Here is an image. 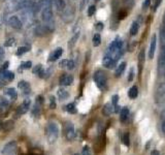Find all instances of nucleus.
<instances>
[{
    "mask_svg": "<svg viewBox=\"0 0 165 155\" xmlns=\"http://www.w3.org/2000/svg\"><path fill=\"white\" fill-rule=\"evenodd\" d=\"M156 45H157V36L156 34H153L152 38H151L150 47H148V58L153 59L155 56V52H156Z\"/></svg>",
    "mask_w": 165,
    "mask_h": 155,
    "instance_id": "obj_10",
    "label": "nucleus"
},
{
    "mask_svg": "<svg viewBox=\"0 0 165 155\" xmlns=\"http://www.w3.org/2000/svg\"><path fill=\"white\" fill-rule=\"evenodd\" d=\"M94 81L96 83V86L98 87L100 90H105L107 85V79L106 76L101 70H97L94 74Z\"/></svg>",
    "mask_w": 165,
    "mask_h": 155,
    "instance_id": "obj_2",
    "label": "nucleus"
},
{
    "mask_svg": "<svg viewBox=\"0 0 165 155\" xmlns=\"http://www.w3.org/2000/svg\"><path fill=\"white\" fill-rule=\"evenodd\" d=\"M8 65H9V63H8V62H5V63H4L3 64V66H2V69H3V70H7V69H6V68H7V66Z\"/></svg>",
    "mask_w": 165,
    "mask_h": 155,
    "instance_id": "obj_50",
    "label": "nucleus"
},
{
    "mask_svg": "<svg viewBox=\"0 0 165 155\" xmlns=\"http://www.w3.org/2000/svg\"><path fill=\"white\" fill-rule=\"evenodd\" d=\"M160 39L162 43H165V25H163L160 29Z\"/></svg>",
    "mask_w": 165,
    "mask_h": 155,
    "instance_id": "obj_34",
    "label": "nucleus"
},
{
    "mask_svg": "<svg viewBox=\"0 0 165 155\" xmlns=\"http://www.w3.org/2000/svg\"><path fill=\"white\" fill-rule=\"evenodd\" d=\"M54 5H55V7L57 8V10H59V12H62V10L65 9V1L64 0H54Z\"/></svg>",
    "mask_w": 165,
    "mask_h": 155,
    "instance_id": "obj_24",
    "label": "nucleus"
},
{
    "mask_svg": "<svg viewBox=\"0 0 165 155\" xmlns=\"http://www.w3.org/2000/svg\"><path fill=\"white\" fill-rule=\"evenodd\" d=\"M161 127H162V131L165 133V121L162 122V126H161Z\"/></svg>",
    "mask_w": 165,
    "mask_h": 155,
    "instance_id": "obj_52",
    "label": "nucleus"
},
{
    "mask_svg": "<svg viewBox=\"0 0 165 155\" xmlns=\"http://www.w3.org/2000/svg\"><path fill=\"white\" fill-rule=\"evenodd\" d=\"M82 155H91V150L88 146H85L84 148H82Z\"/></svg>",
    "mask_w": 165,
    "mask_h": 155,
    "instance_id": "obj_40",
    "label": "nucleus"
},
{
    "mask_svg": "<svg viewBox=\"0 0 165 155\" xmlns=\"http://www.w3.org/2000/svg\"><path fill=\"white\" fill-rule=\"evenodd\" d=\"M102 112L104 116H109L110 114H113V112H115V107H113V103H109V102L105 103L104 107H103Z\"/></svg>",
    "mask_w": 165,
    "mask_h": 155,
    "instance_id": "obj_20",
    "label": "nucleus"
},
{
    "mask_svg": "<svg viewBox=\"0 0 165 155\" xmlns=\"http://www.w3.org/2000/svg\"><path fill=\"white\" fill-rule=\"evenodd\" d=\"M74 155H82V154H74Z\"/></svg>",
    "mask_w": 165,
    "mask_h": 155,
    "instance_id": "obj_56",
    "label": "nucleus"
},
{
    "mask_svg": "<svg viewBox=\"0 0 165 155\" xmlns=\"http://www.w3.org/2000/svg\"><path fill=\"white\" fill-rule=\"evenodd\" d=\"M59 83L61 86H70V85L73 83V76L71 74H63V76L60 78Z\"/></svg>",
    "mask_w": 165,
    "mask_h": 155,
    "instance_id": "obj_13",
    "label": "nucleus"
},
{
    "mask_svg": "<svg viewBox=\"0 0 165 155\" xmlns=\"http://www.w3.org/2000/svg\"><path fill=\"white\" fill-rule=\"evenodd\" d=\"M65 107H66V111H67L68 113H70V114L76 113V107H75V105H74V103H68Z\"/></svg>",
    "mask_w": 165,
    "mask_h": 155,
    "instance_id": "obj_29",
    "label": "nucleus"
},
{
    "mask_svg": "<svg viewBox=\"0 0 165 155\" xmlns=\"http://www.w3.org/2000/svg\"><path fill=\"white\" fill-rule=\"evenodd\" d=\"M42 103H43V97L42 96H37L36 97V100H35V105L32 109V116L33 117H38L39 114H40L41 111V107H42Z\"/></svg>",
    "mask_w": 165,
    "mask_h": 155,
    "instance_id": "obj_6",
    "label": "nucleus"
},
{
    "mask_svg": "<svg viewBox=\"0 0 165 155\" xmlns=\"http://www.w3.org/2000/svg\"><path fill=\"white\" fill-rule=\"evenodd\" d=\"M156 99L159 103H161L163 100H165V84L161 85L158 88L156 93Z\"/></svg>",
    "mask_w": 165,
    "mask_h": 155,
    "instance_id": "obj_15",
    "label": "nucleus"
},
{
    "mask_svg": "<svg viewBox=\"0 0 165 155\" xmlns=\"http://www.w3.org/2000/svg\"><path fill=\"white\" fill-rule=\"evenodd\" d=\"M163 25H165V12H164V16H163Z\"/></svg>",
    "mask_w": 165,
    "mask_h": 155,
    "instance_id": "obj_54",
    "label": "nucleus"
},
{
    "mask_svg": "<svg viewBox=\"0 0 165 155\" xmlns=\"http://www.w3.org/2000/svg\"><path fill=\"white\" fill-rule=\"evenodd\" d=\"M120 120H121L122 122H125L126 120L128 119V116H129V109H128L127 107H123V109L121 110V112H120Z\"/></svg>",
    "mask_w": 165,
    "mask_h": 155,
    "instance_id": "obj_23",
    "label": "nucleus"
},
{
    "mask_svg": "<svg viewBox=\"0 0 165 155\" xmlns=\"http://www.w3.org/2000/svg\"><path fill=\"white\" fill-rule=\"evenodd\" d=\"M151 155H160V152H159L158 150H153L152 152H151Z\"/></svg>",
    "mask_w": 165,
    "mask_h": 155,
    "instance_id": "obj_49",
    "label": "nucleus"
},
{
    "mask_svg": "<svg viewBox=\"0 0 165 155\" xmlns=\"http://www.w3.org/2000/svg\"><path fill=\"white\" fill-rule=\"evenodd\" d=\"M85 1H86V0H82V4H84V2H85Z\"/></svg>",
    "mask_w": 165,
    "mask_h": 155,
    "instance_id": "obj_55",
    "label": "nucleus"
},
{
    "mask_svg": "<svg viewBox=\"0 0 165 155\" xmlns=\"http://www.w3.org/2000/svg\"><path fill=\"white\" fill-rule=\"evenodd\" d=\"M14 38H10V39H8V40H6L5 45L6 47H10V45H14Z\"/></svg>",
    "mask_w": 165,
    "mask_h": 155,
    "instance_id": "obj_46",
    "label": "nucleus"
},
{
    "mask_svg": "<svg viewBox=\"0 0 165 155\" xmlns=\"http://www.w3.org/2000/svg\"><path fill=\"white\" fill-rule=\"evenodd\" d=\"M47 141L51 144H54L57 141V138H59V127H58V125L55 122H50L47 124Z\"/></svg>",
    "mask_w": 165,
    "mask_h": 155,
    "instance_id": "obj_1",
    "label": "nucleus"
},
{
    "mask_svg": "<svg viewBox=\"0 0 165 155\" xmlns=\"http://www.w3.org/2000/svg\"><path fill=\"white\" fill-rule=\"evenodd\" d=\"M95 12H96V7H95L94 5L89 6V8H88V16L89 17H92L93 14H95Z\"/></svg>",
    "mask_w": 165,
    "mask_h": 155,
    "instance_id": "obj_38",
    "label": "nucleus"
},
{
    "mask_svg": "<svg viewBox=\"0 0 165 155\" xmlns=\"http://www.w3.org/2000/svg\"><path fill=\"white\" fill-rule=\"evenodd\" d=\"M78 36H80V33H78V32H76L75 34H74L73 36H72V38L70 39L69 43H68V45H69V48H72L74 45H75V43H76V40H77Z\"/></svg>",
    "mask_w": 165,
    "mask_h": 155,
    "instance_id": "obj_30",
    "label": "nucleus"
},
{
    "mask_svg": "<svg viewBox=\"0 0 165 155\" xmlns=\"http://www.w3.org/2000/svg\"><path fill=\"white\" fill-rule=\"evenodd\" d=\"M26 52H28V48L27 47H20L18 50H16V55L21 56V55H23L24 53H26Z\"/></svg>",
    "mask_w": 165,
    "mask_h": 155,
    "instance_id": "obj_35",
    "label": "nucleus"
},
{
    "mask_svg": "<svg viewBox=\"0 0 165 155\" xmlns=\"http://www.w3.org/2000/svg\"><path fill=\"white\" fill-rule=\"evenodd\" d=\"M62 19L65 23H70L74 19V9L72 7H67L62 14Z\"/></svg>",
    "mask_w": 165,
    "mask_h": 155,
    "instance_id": "obj_8",
    "label": "nucleus"
},
{
    "mask_svg": "<svg viewBox=\"0 0 165 155\" xmlns=\"http://www.w3.org/2000/svg\"><path fill=\"white\" fill-rule=\"evenodd\" d=\"M161 119H162V121H165V109L163 110V112L161 113Z\"/></svg>",
    "mask_w": 165,
    "mask_h": 155,
    "instance_id": "obj_51",
    "label": "nucleus"
},
{
    "mask_svg": "<svg viewBox=\"0 0 165 155\" xmlns=\"http://www.w3.org/2000/svg\"><path fill=\"white\" fill-rule=\"evenodd\" d=\"M158 70L161 74L165 72V45L161 49L160 57L158 60Z\"/></svg>",
    "mask_w": 165,
    "mask_h": 155,
    "instance_id": "obj_7",
    "label": "nucleus"
},
{
    "mask_svg": "<svg viewBox=\"0 0 165 155\" xmlns=\"http://www.w3.org/2000/svg\"><path fill=\"white\" fill-rule=\"evenodd\" d=\"M18 87L24 94H29L31 91L30 84H29L28 82H26V81H21V82H19Z\"/></svg>",
    "mask_w": 165,
    "mask_h": 155,
    "instance_id": "obj_16",
    "label": "nucleus"
},
{
    "mask_svg": "<svg viewBox=\"0 0 165 155\" xmlns=\"http://www.w3.org/2000/svg\"><path fill=\"white\" fill-rule=\"evenodd\" d=\"M8 24H9L10 27H12V28H14V29H21L23 26L21 20L16 16L9 17V19H8Z\"/></svg>",
    "mask_w": 165,
    "mask_h": 155,
    "instance_id": "obj_11",
    "label": "nucleus"
},
{
    "mask_svg": "<svg viewBox=\"0 0 165 155\" xmlns=\"http://www.w3.org/2000/svg\"><path fill=\"white\" fill-rule=\"evenodd\" d=\"M4 94H5L7 97H9L10 99H16V97H18L16 90L14 88H12V87H10V88H6L5 90H4Z\"/></svg>",
    "mask_w": 165,
    "mask_h": 155,
    "instance_id": "obj_19",
    "label": "nucleus"
},
{
    "mask_svg": "<svg viewBox=\"0 0 165 155\" xmlns=\"http://www.w3.org/2000/svg\"><path fill=\"white\" fill-rule=\"evenodd\" d=\"M95 28H96L97 31H101L103 29V23H101V22L97 23L96 26H95Z\"/></svg>",
    "mask_w": 165,
    "mask_h": 155,
    "instance_id": "obj_44",
    "label": "nucleus"
},
{
    "mask_svg": "<svg viewBox=\"0 0 165 155\" xmlns=\"http://www.w3.org/2000/svg\"><path fill=\"white\" fill-rule=\"evenodd\" d=\"M3 54H4L3 49H2V48H0V59H1V58H2V56H3Z\"/></svg>",
    "mask_w": 165,
    "mask_h": 155,
    "instance_id": "obj_53",
    "label": "nucleus"
},
{
    "mask_svg": "<svg viewBox=\"0 0 165 155\" xmlns=\"http://www.w3.org/2000/svg\"><path fill=\"white\" fill-rule=\"evenodd\" d=\"M52 30H53V29L50 28L49 25H40V26H38L36 29H35V33H36V35L42 36V35L49 34Z\"/></svg>",
    "mask_w": 165,
    "mask_h": 155,
    "instance_id": "obj_12",
    "label": "nucleus"
},
{
    "mask_svg": "<svg viewBox=\"0 0 165 155\" xmlns=\"http://www.w3.org/2000/svg\"><path fill=\"white\" fill-rule=\"evenodd\" d=\"M150 3H151V0H144V2L142 3V8H143V9L148 8V5H150Z\"/></svg>",
    "mask_w": 165,
    "mask_h": 155,
    "instance_id": "obj_45",
    "label": "nucleus"
},
{
    "mask_svg": "<svg viewBox=\"0 0 165 155\" xmlns=\"http://www.w3.org/2000/svg\"><path fill=\"white\" fill-rule=\"evenodd\" d=\"M95 1H99V0H95Z\"/></svg>",
    "mask_w": 165,
    "mask_h": 155,
    "instance_id": "obj_57",
    "label": "nucleus"
},
{
    "mask_svg": "<svg viewBox=\"0 0 165 155\" xmlns=\"http://www.w3.org/2000/svg\"><path fill=\"white\" fill-rule=\"evenodd\" d=\"M50 107H51V109H55L56 107V100L54 96L50 97Z\"/></svg>",
    "mask_w": 165,
    "mask_h": 155,
    "instance_id": "obj_41",
    "label": "nucleus"
},
{
    "mask_svg": "<svg viewBox=\"0 0 165 155\" xmlns=\"http://www.w3.org/2000/svg\"><path fill=\"white\" fill-rule=\"evenodd\" d=\"M31 66H32V62L31 61L23 62V63L21 64V68H22V69H29Z\"/></svg>",
    "mask_w": 165,
    "mask_h": 155,
    "instance_id": "obj_36",
    "label": "nucleus"
},
{
    "mask_svg": "<svg viewBox=\"0 0 165 155\" xmlns=\"http://www.w3.org/2000/svg\"><path fill=\"white\" fill-rule=\"evenodd\" d=\"M16 148H18V144L16 141H10L3 146L1 153L3 155H12L16 151Z\"/></svg>",
    "mask_w": 165,
    "mask_h": 155,
    "instance_id": "obj_3",
    "label": "nucleus"
},
{
    "mask_svg": "<svg viewBox=\"0 0 165 155\" xmlns=\"http://www.w3.org/2000/svg\"><path fill=\"white\" fill-rule=\"evenodd\" d=\"M161 2H162V0H155V5H154V10H156L157 8H158V6L161 4Z\"/></svg>",
    "mask_w": 165,
    "mask_h": 155,
    "instance_id": "obj_48",
    "label": "nucleus"
},
{
    "mask_svg": "<svg viewBox=\"0 0 165 155\" xmlns=\"http://www.w3.org/2000/svg\"><path fill=\"white\" fill-rule=\"evenodd\" d=\"M33 74H37L39 78H43L44 74H45V72H44V69L42 68V65L37 64L36 66H34V67H33Z\"/></svg>",
    "mask_w": 165,
    "mask_h": 155,
    "instance_id": "obj_21",
    "label": "nucleus"
},
{
    "mask_svg": "<svg viewBox=\"0 0 165 155\" xmlns=\"http://www.w3.org/2000/svg\"><path fill=\"white\" fill-rule=\"evenodd\" d=\"M38 4L40 8L45 7V6H52V0H40Z\"/></svg>",
    "mask_w": 165,
    "mask_h": 155,
    "instance_id": "obj_32",
    "label": "nucleus"
},
{
    "mask_svg": "<svg viewBox=\"0 0 165 155\" xmlns=\"http://www.w3.org/2000/svg\"><path fill=\"white\" fill-rule=\"evenodd\" d=\"M64 132H65V138L68 141H72L75 138V130H74V126L71 122H66L65 126H64Z\"/></svg>",
    "mask_w": 165,
    "mask_h": 155,
    "instance_id": "obj_4",
    "label": "nucleus"
},
{
    "mask_svg": "<svg viewBox=\"0 0 165 155\" xmlns=\"http://www.w3.org/2000/svg\"><path fill=\"white\" fill-rule=\"evenodd\" d=\"M62 53H63L62 48H57L55 51L51 53V55H50V57H49V61H56L58 58L61 57Z\"/></svg>",
    "mask_w": 165,
    "mask_h": 155,
    "instance_id": "obj_18",
    "label": "nucleus"
},
{
    "mask_svg": "<svg viewBox=\"0 0 165 155\" xmlns=\"http://www.w3.org/2000/svg\"><path fill=\"white\" fill-rule=\"evenodd\" d=\"M143 58H144V51L142 50L139 53V56H138V62H139V71H141V67L143 65Z\"/></svg>",
    "mask_w": 165,
    "mask_h": 155,
    "instance_id": "obj_31",
    "label": "nucleus"
},
{
    "mask_svg": "<svg viewBox=\"0 0 165 155\" xmlns=\"http://www.w3.org/2000/svg\"><path fill=\"white\" fill-rule=\"evenodd\" d=\"M125 67H126V62H122V63H120L119 65H118L117 69H116V76H121V74H123Z\"/></svg>",
    "mask_w": 165,
    "mask_h": 155,
    "instance_id": "obj_26",
    "label": "nucleus"
},
{
    "mask_svg": "<svg viewBox=\"0 0 165 155\" xmlns=\"http://www.w3.org/2000/svg\"><path fill=\"white\" fill-rule=\"evenodd\" d=\"M137 95H138L137 87H136V86L131 87V88H130V90H129V92H128V96H129L131 99H134V98H136V97H137Z\"/></svg>",
    "mask_w": 165,
    "mask_h": 155,
    "instance_id": "obj_25",
    "label": "nucleus"
},
{
    "mask_svg": "<svg viewBox=\"0 0 165 155\" xmlns=\"http://www.w3.org/2000/svg\"><path fill=\"white\" fill-rule=\"evenodd\" d=\"M116 62L117 61H116V60L111 57V55H109L108 53H106V55L103 58V65L107 68H113V66L116 65Z\"/></svg>",
    "mask_w": 165,
    "mask_h": 155,
    "instance_id": "obj_14",
    "label": "nucleus"
},
{
    "mask_svg": "<svg viewBox=\"0 0 165 155\" xmlns=\"http://www.w3.org/2000/svg\"><path fill=\"white\" fill-rule=\"evenodd\" d=\"M118 101H119V95H113V97H111V103H113V107H116V105H118Z\"/></svg>",
    "mask_w": 165,
    "mask_h": 155,
    "instance_id": "obj_39",
    "label": "nucleus"
},
{
    "mask_svg": "<svg viewBox=\"0 0 165 155\" xmlns=\"http://www.w3.org/2000/svg\"><path fill=\"white\" fill-rule=\"evenodd\" d=\"M66 68H68L69 70H72V69L74 68V62L72 61V60H68L67 66H66Z\"/></svg>",
    "mask_w": 165,
    "mask_h": 155,
    "instance_id": "obj_42",
    "label": "nucleus"
},
{
    "mask_svg": "<svg viewBox=\"0 0 165 155\" xmlns=\"http://www.w3.org/2000/svg\"><path fill=\"white\" fill-rule=\"evenodd\" d=\"M92 43H93V45H94V47H98V45H100L101 37H100V35H99L98 33H97V34H95L94 36H93Z\"/></svg>",
    "mask_w": 165,
    "mask_h": 155,
    "instance_id": "obj_28",
    "label": "nucleus"
},
{
    "mask_svg": "<svg viewBox=\"0 0 165 155\" xmlns=\"http://www.w3.org/2000/svg\"><path fill=\"white\" fill-rule=\"evenodd\" d=\"M138 29H139V25H138V23L137 22H133L131 28H130V35H131V36L136 35V34H137V32H138Z\"/></svg>",
    "mask_w": 165,
    "mask_h": 155,
    "instance_id": "obj_27",
    "label": "nucleus"
},
{
    "mask_svg": "<svg viewBox=\"0 0 165 155\" xmlns=\"http://www.w3.org/2000/svg\"><path fill=\"white\" fill-rule=\"evenodd\" d=\"M67 62H68V60H62L59 63L60 67H66V66H67Z\"/></svg>",
    "mask_w": 165,
    "mask_h": 155,
    "instance_id": "obj_47",
    "label": "nucleus"
},
{
    "mask_svg": "<svg viewBox=\"0 0 165 155\" xmlns=\"http://www.w3.org/2000/svg\"><path fill=\"white\" fill-rule=\"evenodd\" d=\"M0 72L2 74V79L4 80V82H11L14 78V72L9 71V70H3L2 68H0Z\"/></svg>",
    "mask_w": 165,
    "mask_h": 155,
    "instance_id": "obj_17",
    "label": "nucleus"
},
{
    "mask_svg": "<svg viewBox=\"0 0 165 155\" xmlns=\"http://www.w3.org/2000/svg\"><path fill=\"white\" fill-rule=\"evenodd\" d=\"M41 19L43 22L47 24L51 23L53 21V10H52V6H45V7L41 8Z\"/></svg>",
    "mask_w": 165,
    "mask_h": 155,
    "instance_id": "obj_5",
    "label": "nucleus"
},
{
    "mask_svg": "<svg viewBox=\"0 0 165 155\" xmlns=\"http://www.w3.org/2000/svg\"><path fill=\"white\" fill-rule=\"evenodd\" d=\"M30 105H31L30 99H25V100L20 105V107H18V110H16V115L21 116V115L26 114L27 112H28L29 107H30Z\"/></svg>",
    "mask_w": 165,
    "mask_h": 155,
    "instance_id": "obj_9",
    "label": "nucleus"
},
{
    "mask_svg": "<svg viewBox=\"0 0 165 155\" xmlns=\"http://www.w3.org/2000/svg\"><path fill=\"white\" fill-rule=\"evenodd\" d=\"M123 143L126 145V146H129L130 142H129V133L128 132H125L123 136Z\"/></svg>",
    "mask_w": 165,
    "mask_h": 155,
    "instance_id": "obj_37",
    "label": "nucleus"
},
{
    "mask_svg": "<svg viewBox=\"0 0 165 155\" xmlns=\"http://www.w3.org/2000/svg\"><path fill=\"white\" fill-rule=\"evenodd\" d=\"M9 105V102L6 98L0 96V107H7Z\"/></svg>",
    "mask_w": 165,
    "mask_h": 155,
    "instance_id": "obj_33",
    "label": "nucleus"
},
{
    "mask_svg": "<svg viewBox=\"0 0 165 155\" xmlns=\"http://www.w3.org/2000/svg\"><path fill=\"white\" fill-rule=\"evenodd\" d=\"M133 78H134L133 68H131V69H130V72H129V76H128V81H129V82H132V81H133Z\"/></svg>",
    "mask_w": 165,
    "mask_h": 155,
    "instance_id": "obj_43",
    "label": "nucleus"
},
{
    "mask_svg": "<svg viewBox=\"0 0 165 155\" xmlns=\"http://www.w3.org/2000/svg\"><path fill=\"white\" fill-rule=\"evenodd\" d=\"M57 95L60 100H65V99L68 98V96H69V93H68V91H66L64 88H60V89H58V91H57Z\"/></svg>",
    "mask_w": 165,
    "mask_h": 155,
    "instance_id": "obj_22",
    "label": "nucleus"
}]
</instances>
